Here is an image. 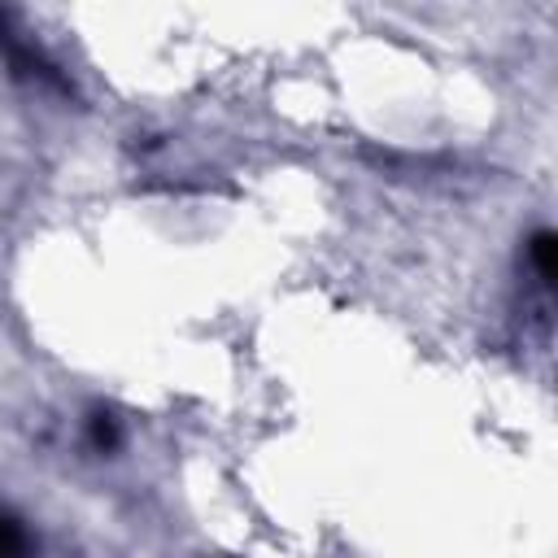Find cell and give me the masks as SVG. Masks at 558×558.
Returning a JSON list of instances; mask_svg holds the SVG:
<instances>
[{"label": "cell", "instance_id": "cell-1", "mask_svg": "<svg viewBox=\"0 0 558 558\" xmlns=\"http://www.w3.org/2000/svg\"><path fill=\"white\" fill-rule=\"evenodd\" d=\"M0 558H35L31 532L9 510H0Z\"/></svg>", "mask_w": 558, "mask_h": 558}, {"label": "cell", "instance_id": "cell-3", "mask_svg": "<svg viewBox=\"0 0 558 558\" xmlns=\"http://www.w3.org/2000/svg\"><path fill=\"white\" fill-rule=\"evenodd\" d=\"M92 445H96V449H113V445H118V427H113V418H105V414L92 418Z\"/></svg>", "mask_w": 558, "mask_h": 558}, {"label": "cell", "instance_id": "cell-2", "mask_svg": "<svg viewBox=\"0 0 558 558\" xmlns=\"http://www.w3.org/2000/svg\"><path fill=\"white\" fill-rule=\"evenodd\" d=\"M527 253H532V266H536L541 288H554V231H536L532 244H527Z\"/></svg>", "mask_w": 558, "mask_h": 558}]
</instances>
